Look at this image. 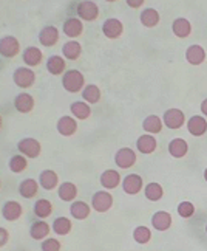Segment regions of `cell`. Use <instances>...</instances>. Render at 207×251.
<instances>
[{
    "instance_id": "obj_22",
    "label": "cell",
    "mask_w": 207,
    "mask_h": 251,
    "mask_svg": "<svg viewBox=\"0 0 207 251\" xmlns=\"http://www.w3.org/2000/svg\"><path fill=\"white\" fill-rule=\"evenodd\" d=\"M42 59H43V54L41 51V48H37V47H28V48H25V51H23V62L28 67L41 65Z\"/></svg>"
},
{
    "instance_id": "obj_36",
    "label": "cell",
    "mask_w": 207,
    "mask_h": 251,
    "mask_svg": "<svg viewBox=\"0 0 207 251\" xmlns=\"http://www.w3.org/2000/svg\"><path fill=\"white\" fill-rule=\"evenodd\" d=\"M71 228L73 225L68 217H58L53 222V231L59 236H67L71 231Z\"/></svg>"
},
{
    "instance_id": "obj_43",
    "label": "cell",
    "mask_w": 207,
    "mask_h": 251,
    "mask_svg": "<svg viewBox=\"0 0 207 251\" xmlns=\"http://www.w3.org/2000/svg\"><path fill=\"white\" fill-rule=\"evenodd\" d=\"M127 5L131 8H139L141 5H144V0H127Z\"/></svg>"
},
{
    "instance_id": "obj_12",
    "label": "cell",
    "mask_w": 207,
    "mask_h": 251,
    "mask_svg": "<svg viewBox=\"0 0 207 251\" xmlns=\"http://www.w3.org/2000/svg\"><path fill=\"white\" fill-rule=\"evenodd\" d=\"M152 226L156 231H167L172 226V216L167 211H158L152 216Z\"/></svg>"
},
{
    "instance_id": "obj_23",
    "label": "cell",
    "mask_w": 207,
    "mask_h": 251,
    "mask_svg": "<svg viewBox=\"0 0 207 251\" xmlns=\"http://www.w3.org/2000/svg\"><path fill=\"white\" fill-rule=\"evenodd\" d=\"M119 183H121V176L118 171L108 169L101 174V185L105 189H115L119 186Z\"/></svg>"
},
{
    "instance_id": "obj_34",
    "label": "cell",
    "mask_w": 207,
    "mask_h": 251,
    "mask_svg": "<svg viewBox=\"0 0 207 251\" xmlns=\"http://www.w3.org/2000/svg\"><path fill=\"white\" fill-rule=\"evenodd\" d=\"M71 113H73V117H76L78 120H87L90 115H91V107L88 104L85 102H82V101H76V102H73L71 104V107H70Z\"/></svg>"
},
{
    "instance_id": "obj_44",
    "label": "cell",
    "mask_w": 207,
    "mask_h": 251,
    "mask_svg": "<svg viewBox=\"0 0 207 251\" xmlns=\"http://www.w3.org/2000/svg\"><path fill=\"white\" fill-rule=\"evenodd\" d=\"M201 112L204 113V117H207V98L201 102Z\"/></svg>"
},
{
    "instance_id": "obj_31",
    "label": "cell",
    "mask_w": 207,
    "mask_h": 251,
    "mask_svg": "<svg viewBox=\"0 0 207 251\" xmlns=\"http://www.w3.org/2000/svg\"><path fill=\"white\" fill-rule=\"evenodd\" d=\"M53 212V205L50 200L46 199H39L34 203V214L39 219H46L50 217Z\"/></svg>"
},
{
    "instance_id": "obj_4",
    "label": "cell",
    "mask_w": 207,
    "mask_h": 251,
    "mask_svg": "<svg viewBox=\"0 0 207 251\" xmlns=\"http://www.w3.org/2000/svg\"><path fill=\"white\" fill-rule=\"evenodd\" d=\"M17 149H19V152L23 153V155L28 158H37L41 155L42 146H41V143L34 138H23V140L19 141Z\"/></svg>"
},
{
    "instance_id": "obj_24",
    "label": "cell",
    "mask_w": 207,
    "mask_h": 251,
    "mask_svg": "<svg viewBox=\"0 0 207 251\" xmlns=\"http://www.w3.org/2000/svg\"><path fill=\"white\" fill-rule=\"evenodd\" d=\"M82 31H83V25L81 22V19L70 17L68 21H65V24H63V33L67 34L68 37H73V39H74V37L81 36Z\"/></svg>"
},
{
    "instance_id": "obj_39",
    "label": "cell",
    "mask_w": 207,
    "mask_h": 251,
    "mask_svg": "<svg viewBox=\"0 0 207 251\" xmlns=\"http://www.w3.org/2000/svg\"><path fill=\"white\" fill-rule=\"evenodd\" d=\"M133 239L136 240L138 244H148L150 242V239H152V231H150L147 226H138L135 228L133 231Z\"/></svg>"
},
{
    "instance_id": "obj_38",
    "label": "cell",
    "mask_w": 207,
    "mask_h": 251,
    "mask_svg": "<svg viewBox=\"0 0 207 251\" xmlns=\"http://www.w3.org/2000/svg\"><path fill=\"white\" fill-rule=\"evenodd\" d=\"M8 166L11 169V172L21 174L28 168V161L23 155H14V157H11V160H9Z\"/></svg>"
},
{
    "instance_id": "obj_41",
    "label": "cell",
    "mask_w": 207,
    "mask_h": 251,
    "mask_svg": "<svg viewBox=\"0 0 207 251\" xmlns=\"http://www.w3.org/2000/svg\"><path fill=\"white\" fill-rule=\"evenodd\" d=\"M42 251H61V242L58 239H46L42 242Z\"/></svg>"
},
{
    "instance_id": "obj_26",
    "label": "cell",
    "mask_w": 207,
    "mask_h": 251,
    "mask_svg": "<svg viewBox=\"0 0 207 251\" xmlns=\"http://www.w3.org/2000/svg\"><path fill=\"white\" fill-rule=\"evenodd\" d=\"M58 196L63 201H73L74 199L78 197V188H76V185H74V183L65 181V183H62V185L59 186Z\"/></svg>"
},
{
    "instance_id": "obj_30",
    "label": "cell",
    "mask_w": 207,
    "mask_h": 251,
    "mask_svg": "<svg viewBox=\"0 0 207 251\" xmlns=\"http://www.w3.org/2000/svg\"><path fill=\"white\" fill-rule=\"evenodd\" d=\"M65 67H67V64H65V59L61 56H50L48 61H46V70L54 76L62 75L65 72Z\"/></svg>"
},
{
    "instance_id": "obj_16",
    "label": "cell",
    "mask_w": 207,
    "mask_h": 251,
    "mask_svg": "<svg viewBox=\"0 0 207 251\" xmlns=\"http://www.w3.org/2000/svg\"><path fill=\"white\" fill-rule=\"evenodd\" d=\"M172 30H173V34L176 37H180V39H186V37H189L192 34V24L184 17L175 19L173 24H172Z\"/></svg>"
},
{
    "instance_id": "obj_35",
    "label": "cell",
    "mask_w": 207,
    "mask_h": 251,
    "mask_svg": "<svg viewBox=\"0 0 207 251\" xmlns=\"http://www.w3.org/2000/svg\"><path fill=\"white\" fill-rule=\"evenodd\" d=\"M50 234V226L48 224H45V222H34L30 228V236L34 239V240H42L43 237H46Z\"/></svg>"
},
{
    "instance_id": "obj_9",
    "label": "cell",
    "mask_w": 207,
    "mask_h": 251,
    "mask_svg": "<svg viewBox=\"0 0 207 251\" xmlns=\"http://www.w3.org/2000/svg\"><path fill=\"white\" fill-rule=\"evenodd\" d=\"M78 14L82 21H96L99 16V8L95 2H81L78 5Z\"/></svg>"
},
{
    "instance_id": "obj_29",
    "label": "cell",
    "mask_w": 207,
    "mask_h": 251,
    "mask_svg": "<svg viewBox=\"0 0 207 251\" xmlns=\"http://www.w3.org/2000/svg\"><path fill=\"white\" fill-rule=\"evenodd\" d=\"M141 19V24H143L145 28H155L159 24V13L156 11L155 8H145L143 14L139 16Z\"/></svg>"
},
{
    "instance_id": "obj_46",
    "label": "cell",
    "mask_w": 207,
    "mask_h": 251,
    "mask_svg": "<svg viewBox=\"0 0 207 251\" xmlns=\"http://www.w3.org/2000/svg\"><path fill=\"white\" fill-rule=\"evenodd\" d=\"M206 234H207V225H206Z\"/></svg>"
},
{
    "instance_id": "obj_20",
    "label": "cell",
    "mask_w": 207,
    "mask_h": 251,
    "mask_svg": "<svg viewBox=\"0 0 207 251\" xmlns=\"http://www.w3.org/2000/svg\"><path fill=\"white\" fill-rule=\"evenodd\" d=\"M59 183V177L58 174L51 169H46V171H42L41 176H39V185L45 189V191H53L56 189Z\"/></svg>"
},
{
    "instance_id": "obj_13",
    "label": "cell",
    "mask_w": 207,
    "mask_h": 251,
    "mask_svg": "<svg viewBox=\"0 0 207 251\" xmlns=\"http://www.w3.org/2000/svg\"><path fill=\"white\" fill-rule=\"evenodd\" d=\"M187 129H189L190 135H193V137H203L207 132V121L204 120V117L193 115V117L187 121Z\"/></svg>"
},
{
    "instance_id": "obj_7",
    "label": "cell",
    "mask_w": 207,
    "mask_h": 251,
    "mask_svg": "<svg viewBox=\"0 0 207 251\" xmlns=\"http://www.w3.org/2000/svg\"><path fill=\"white\" fill-rule=\"evenodd\" d=\"M136 160H138L136 153L131 151L130 148H122V149H119L116 152V155H115V161H116V165L121 169H128L131 166H135Z\"/></svg>"
},
{
    "instance_id": "obj_42",
    "label": "cell",
    "mask_w": 207,
    "mask_h": 251,
    "mask_svg": "<svg viewBox=\"0 0 207 251\" xmlns=\"http://www.w3.org/2000/svg\"><path fill=\"white\" fill-rule=\"evenodd\" d=\"M8 239H9V234L5 228H0V245L5 247L8 244Z\"/></svg>"
},
{
    "instance_id": "obj_17",
    "label": "cell",
    "mask_w": 207,
    "mask_h": 251,
    "mask_svg": "<svg viewBox=\"0 0 207 251\" xmlns=\"http://www.w3.org/2000/svg\"><path fill=\"white\" fill-rule=\"evenodd\" d=\"M14 107L21 113H30L34 109V98L30 93H21L16 96Z\"/></svg>"
},
{
    "instance_id": "obj_6",
    "label": "cell",
    "mask_w": 207,
    "mask_h": 251,
    "mask_svg": "<svg viewBox=\"0 0 207 251\" xmlns=\"http://www.w3.org/2000/svg\"><path fill=\"white\" fill-rule=\"evenodd\" d=\"M21 51V42L14 36H5L0 41V53L3 57H14Z\"/></svg>"
},
{
    "instance_id": "obj_5",
    "label": "cell",
    "mask_w": 207,
    "mask_h": 251,
    "mask_svg": "<svg viewBox=\"0 0 207 251\" xmlns=\"http://www.w3.org/2000/svg\"><path fill=\"white\" fill-rule=\"evenodd\" d=\"M184 123H186V117L180 109H168L164 112V124L168 129L178 130L183 127Z\"/></svg>"
},
{
    "instance_id": "obj_14",
    "label": "cell",
    "mask_w": 207,
    "mask_h": 251,
    "mask_svg": "<svg viewBox=\"0 0 207 251\" xmlns=\"http://www.w3.org/2000/svg\"><path fill=\"white\" fill-rule=\"evenodd\" d=\"M59 41V30L56 26H45L39 33V42L43 47H53Z\"/></svg>"
},
{
    "instance_id": "obj_21",
    "label": "cell",
    "mask_w": 207,
    "mask_h": 251,
    "mask_svg": "<svg viewBox=\"0 0 207 251\" xmlns=\"http://www.w3.org/2000/svg\"><path fill=\"white\" fill-rule=\"evenodd\" d=\"M56 127H58V132L63 135V137H71V135H74L78 130V123L71 117H62L59 118Z\"/></svg>"
},
{
    "instance_id": "obj_15",
    "label": "cell",
    "mask_w": 207,
    "mask_h": 251,
    "mask_svg": "<svg viewBox=\"0 0 207 251\" xmlns=\"http://www.w3.org/2000/svg\"><path fill=\"white\" fill-rule=\"evenodd\" d=\"M136 148L141 153H145V155H148V153H153L158 148V141L156 138L153 137V135H143V137H139L138 141H136Z\"/></svg>"
},
{
    "instance_id": "obj_1",
    "label": "cell",
    "mask_w": 207,
    "mask_h": 251,
    "mask_svg": "<svg viewBox=\"0 0 207 251\" xmlns=\"http://www.w3.org/2000/svg\"><path fill=\"white\" fill-rule=\"evenodd\" d=\"M83 84H85V78L79 70H68L62 76L63 89L70 93H79L83 89Z\"/></svg>"
},
{
    "instance_id": "obj_2",
    "label": "cell",
    "mask_w": 207,
    "mask_h": 251,
    "mask_svg": "<svg viewBox=\"0 0 207 251\" xmlns=\"http://www.w3.org/2000/svg\"><path fill=\"white\" fill-rule=\"evenodd\" d=\"M113 206V196L108 191H98L91 197V208L96 212H107Z\"/></svg>"
},
{
    "instance_id": "obj_3",
    "label": "cell",
    "mask_w": 207,
    "mask_h": 251,
    "mask_svg": "<svg viewBox=\"0 0 207 251\" xmlns=\"http://www.w3.org/2000/svg\"><path fill=\"white\" fill-rule=\"evenodd\" d=\"M14 84L21 89H30V87L36 82V75L31 69L28 67H21L13 73Z\"/></svg>"
},
{
    "instance_id": "obj_45",
    "label": "cell",
    "mask_w": 207,
    "mask_h": 251,
    "mask_svg": "<svg viewBox=\"0 0 207 251\" xmlns=\"http://www.w3.org/2000/svg\"><path fill=\"white\" fill-rule=\"evenodd\" d=\"M204 178H206V181H207V168H206V171H204Z\"/></svg>"
},
{
    "instance_id": "obj_19",
    "label": "cell",
    "mask_w": 207,
    "mask_h": 251,
    "mask_svg": "<svg viewBox=\"0 0 207 251\" xmlns=\"http://www.w3.org/2000/svg\"><path fill=\"white\" fill-rule=\"evenodd\" d=\"M189 152V144L183 138H173L168 143V153L173 158H183L186 157V153Z\"/></svg>"
},
{
    "instance_id": "obj_25",
    "label": "cell",
    "mask_w": 207,
    "mask_h": 251,
    "mask_svg": "<svg viewBox=\"0 0 207 251\" xmlns=\"http://www.w3.org/2000/svg\"><path fill=\"white\" fill-rule=\"evenodd\" d=\"M91 212V208L90 205H87L85 201H74V203H71L70 206V214L76 219V220H85Z\"/></svg>"
},
{
    "instance_id": "obj_37",
    "label": "cell",
    "mask_w": 207,
    "mask_h": 251,
    "mask_svg": "<svg viewBox=\"0 0 207 251\" xmlns=\"http://www.w3.org/2000/svg\"><path fill=\"white\" fill-rule=\"evenodd\" d=\"M82 98L85 100L88 104H96L101 101V90L99 87L95 84H90L87 85L85 89L82 90Z\"/></svg>"
},
{
    "instance_id": "obj_11",
    "label": "cell",
    "mask_w": 207,
    "mask_h": 251,
    "mask_svg": "<svg viewBox=\"0 0 207 251\" xmlns=\"http://www.w3.org/2000/svg\"><path fill=\"white\" fill-rule=\"evenodd\" d=\"M122 188L130 196H135L143 189V177H139L138 174H128V176L122 181Z\"/></svg>"
},
{
    "instance_id": "obj_8",
    "label": "cell",
    "mask_w": 207,
    "mask_h": 251,
    "mask_svg": "<svg viewBox=\"0 0 207 251\" xmlns=\"http://www.w3.org/2000/svg\"><path fill=\"white\" fill-rule=\"evenodd\" d=\"M102 33L105 34V37H108V39H118V37H121L122 33H124V25L115 17L107 19L102 25Z\"/></svg>"
},
{
    "instance_id": "obj_32",
    "label": "cell",
    "mask_w": 207,
    "mask_h": 251,
    "mask_svg": "<svg viewBox=\"0 0 207 251\" xmlns=\"http://www.w3.org/2000/svg\"><path fill=\"white\" fill-rule=\"evenodd\" d=\"M144 194H145V199L150 200V201H158L164 197V189L163 186L159 185V183H148L144 189Z\"/></svg>"
},
{
    "instance_id": "obj_27",
    "label": "cell",
    "mask_w": 207,
    "mask_h": 251,
    "mask_svg": "<svg viewBox=\"0 0 207 251\" xmlns=\"http://www.w3.org/2000/svg\"><path fill=\"white\" fill-rule=\"evenodd\" d=\"M37 191H39V185H37V181L33 178H26L19 185V194H21L23 199L34 197L37 194Z\"/></svg>"
},
{
    "instance_id": "obj_18",
    "label": "cell",
    "mask_w": 207,
    "mask_h": 251,
    "mask_svg": "<svg viewBox=\"0 0 207 251\" xmlns=\"http://www.w3.org/2000/svg\"><path fill=\"white\" fill-rule=\"evenodd\" d=\"M186 59L190 65H201L206 59V51L201 45H190L186 51Z\"/></svg>"
},
{
    "instance_id": "obj_33",
    "label": "cell",
    "mask_w": 207,
    "mask_h": 251,
    "mask_svg": "<svg viewBox=\"0 0 207 251\" xmlns=\"http://www.w3.org/2000/svg\"><path fill=\"white\" fill-rule=\"evenodd\" d=\"M143 129L147 133H159L163 130V121L156 115H148L143 123Z\"/></svg>"
},
{
    "instance_id": "obj_28",
    "label": "cell",
    "mask_w": 207,
    "mask_h": 251,
    "mask_svg": "<svg viewBox=\"0 0 207 251\" xmlns=\"http://www.w3.org/2000/svg\"><path fill=\"white\" fill-rule=\"evenodd\" d=\"M62 54L67 57L68 61H76L82 54V47L78 41H70L62 47Z\"/></svg>"
},
{
    "instance_id": "obj_10",
    "label": "cell",
    "mask_w": 207,
    "mask_h": 251,
    "mask_svg": "<svg viewBox=\"0 0 207 251\" xmlns=\"http://www.w3.org/2000/svg\"><path fill=\"white\" fill-rule=\"evenodd\" d=\"M22 214H23L22 205L19 203V201H16V200L6 201V203L3 205V208H2V216H3V219H6L9 222H14L17 219H21Z\"/></svg>"
},
{
    "instance_id": "obj_40",
    "label": "cell",
    "mask_w": 207,
    "mask_h": 251,
    "mask_svg": "<svg viewBox=\"0 0 207 251\" xmlns=\"http://www.w3.org/2000/svg\"><path fill=\"white\" fill-rule=\"evenodd\" d=\"M195 212V206L190 201H181L180 205H178V214H180L183 219H189L193 216Z\"/></svg>"
}]
</instances>
